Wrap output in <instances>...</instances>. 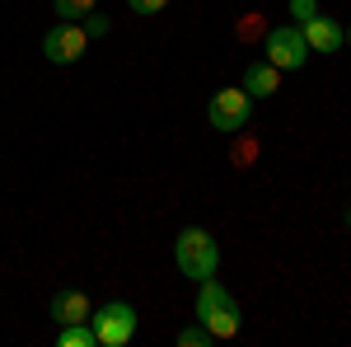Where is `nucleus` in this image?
<instances>
[{"label":"nucleus","mask_w":351,"mask_h":347,"mask_svg":"<svg viewBox=\"0 0 351 347\" xmlns=\"http://www.w3.org/2000/svg\"><path fill=\"white\" fill-rule=\"evenodd\" d=\"M258 33V14H243L239 19V38H253Z\"/></svg>","instance_id":"nucleus-17"},{"label":"nucleus","mask_w":351,"mask_h":347,"mask_svg":"<svg viewBox=\"0 0 351 347\" xmlns=\"http://www.w3.org/2000/svg\"><path fill=\"white\" fill-rule=\"evenodd\" d=\"M94 5H99V0H52L56 14H61V19H75V24H80L84 14H94Z\"/></svg>","instance_id":"nucleus-11"},{"label":"nucleus","mask_w":351,"mask_h":347,"mask_svg":"<svg viewBox=\"0 0 351 347\" xmlns=\"http://www.w3.org/2000/svg\"><path fill=\"white\" fill-rule=\"evenodd\" d=\"M173 263L178 272L188 277V282H206V277H216L220 272V244L211 230H202V225H188L178 240H173Z\"/></svg>","instance_id":"nucleus-2"},{"label":"nucleus","mask_w":351,"mask_h":347,"mask_svg":"<svg viewBox=\"0 0 351 347\" xmlns=\"http://www.w3.org/2000/svg\"><path fill=\"white\" fill-rule=\"evenodd\" d=\"M263 52L276 71H300L304 61H309V43H304V33L300 24H281L267 33V43H263Z\"/></svg>","instance_id":"nucleus-6"},{"label":"nucleus","mask_w":351,"mask_h":347,"mask_svg":"<svg viewBox=\"0 0 351 347\" xmlns=\"http://www.w3.org/2000/svg\"><path fill=\"white\" fill-rule=\"evenodd\" d=\"M253 155H258V141H239V146H234V164H239V169H248Z\"/></svg>","instance_id":"nucleus-15"},{"label":"nucleus","mask_w":351,"mask_h":347,"mask_svg":"<svg viewBox=\"0 0 351 347\" xmlns=\"http://www.w3.org/2000/svg\"><path fill=\"white\" fill-rule=\"evenodd\" d=\"M47 310H52L56 324H84L89 315H94V305H89V295H84V291H56Z\"/></svg>","instance_id":"nucleus-8"},{"label":"nucleus","mask_w":351,"mask_h":347,"mask_svg":"<svg viewBox=\"0 0 351 347\" xmlns=\"http://www.w3.org/2000/svg\"><path fill=\"white\" fill-rule=\"evenodd\" d=\"M347 47H351V28H347Z\"/></svg>","instance_id":"nucleus-18"},{"label":"nucleus","mask_w":351,"mask_h":347,"mask_svg":"<svg viewBox=\"0 0 351 347\" xmlns=\"http://www.w3.org/2000/svg\"><path fill=\"white\" fill-rule=\"evenodd\" d=\"M56 343L61 347H99V338H94V328H89V320H84V324H61Z\"/></svg>","instance_id":"nucleus-10"},{"label":"nucleus","mask_w":351,"mask_h":347,"mask_svg":"<svg viewBox=\"0 0 351 347\" xmlns=\"http://www.w3.org/2000/svg\"><path fill=\"white\" fill-rule=\"evenodd\" d=\"M80 24H84V33H89V38H108V28H112L104 14H84Z\"/></svg>","instance_id":"nucleus-13"},{"label":"nucleus","mask_w":351,"mask_h":347,"mask_svg":"<svg viewBox=\"0 0 351 347\" xmlns=\"http://www.w3.org/2000/svg\"><path fill=\"white\" fill-rule=\"evenodd\" d=\"M211 328L206 324H188V328H178V347H211Z\"/></svg>","instance_id":"nucleus-12"},{"label":"nucleus","mask_w":351,"mask_h":347,"mask_svg":"<svg viewBox=\"0 0 351 347\" xmlns=\"http://www.w3.org/2000/svg\"><path fill=\"white\" fill-rule=\"evenodd\" d=\"M291 14H295V24L314 19V14H319V0H291Z\"/></svg>","instance_id":"nucleus-14"},{"label":"nucleus","mask_w":351,"mask_h":347,"mask_svg":"<svg viewBox=\"0 0 351 347\" xmlns=\"http://www.w3.org/2000/svg\"><path fill=\"white\" fill-rule=\"evenodd\" d=\"M136 305L127 300H108V305H99L94 315H89V328H94V338L99 347H127L136 338Z\"/></svg>","instance_id":"nucleus-4"},{"label":"nucleus","mask_w":351,"mask_h":347,"mask_svg":"<svg viewBox=\"0 0 351 347\" xmlns=\"http://www.w3.org/2000/svg\"><path fill=\"white\" fill-rule=\"evenodd\" d=\"M127 5H132V14H160L169 0H127Z\"/></svg>","instance_id":"nucleus-16"},{"label":"nucleus","mask_w":351,"mask_h":347,"mask_svg":"<svg viewBox=\"0 0 351 347\" xmlns=\"http://www.w3.org/2000/svg\"><path fill=\"white\" fill-rule=\"evenodd\" d=\"M84 47H89V33H84V24H75V19H61V24H52L43 33V56H47L52 66L80 61Z\"/></svg>","instance_id":"nucleus-5"},{"label":"nucleus","mask_w":351,"mask_h":347,"mask_svg":"<svg viewBox=\"0 0 351 347\" xmlns=\"http://www.w3.org/2000/svg\"><path fill=\"white\" fill-rule=\"evenodd\" d=\"M202 291H197V305H192V315H197V324H206L211 328V338H234L239 333V324H243V315H239V300L220 287L216 277H206V282H197Z\"/></svg>","instance_id":"nucleus-1"},{"label":"nucleus","mask_w":351,"mask_h":347,"mask_svg":"<svg viewBox=\"0 0 351 347\" xmlns=\"http://www.w3.org/2000/svg\"><path fill=\"white\" fill-rule=\"evenodd\" d=\"M300 33H304V43H309V52H337L342 43H347V28L337 24V19H328V14H314V19H304L300 24Z\"/></svg>","instance_id":"nucleus-7"},{"label":"nucleus","mask_w":351,"mask_h":347,"mask_svg":"<svg viewBox=\"0 0 351 347\" xmlns=\"http://www.w3.org/2000/svg\"><path fill=\"white\" fill-rule=\"evenodd\" d=\"M206 122H211L220 136L243 132V127L253 122V94H248L243 85H239V89H216L211 104H206Z\"/></svg>","instance_id":"nucleus-3"},{"label":"nucleus","mask_w":351,"mask_h":347,"mask_svg":"<svg viewBox=\"0 0 351 347\" xmlns=\"http://www.w3.org/2000/svg\"><path fill=\"white\" fill-rule=\"evenodd\" d=\"M243 89H248L253 99H271V94L281 89V71L263 56V61H253V66L243 71Z\"/></svg>","instance_id":"nucleus-9"}]
</instances>
